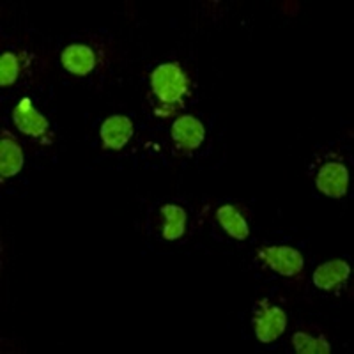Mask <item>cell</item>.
<instances>
[{
	"mask_svg": "<svg viewBox=\"0 0 354 354\" xmlns=\"http://www.w3.org/2000/svg\"><path fill=\"white\" fill-rule=\"evenodd\" d=\"M24 169V151L9 131H2L0 138V174L2 179L17 176Z\"/></svg>",
	"mask_w": 354,
	"mask_h": 354,
	"instance_id": "9",
	"label": "cell"
},
{
	"mask_svg": "<svg viewBox=\"0 0 354 354\" xmlns=\"http://www.w3.org/2000/svg\"><path fill=\"white\" fill-rule=\"evenodd\" d=\"M292 346L296 353L299 354H328L331 353V344L326 338L319 335V337H312L305 331H298L292 337Z\"/></svg>",
	"mask_w": 354,
	"mask_h": 354,
	"instance_id": "13",
	"label": "cell"
},
{
	"mask_svg": "<svg viewBox=\"0 0 354 354\" xmlns=\"http://www.w3.org/2000/svg\"><path fill=\"white\" fill-rule=\"evenodd\" d=\"M61 62L69 73L77 77H85L96 68V55L93 48H88L85 44H71L62 52Z\"/></svg>",
	"mask_w": 354,
	"mask_h": 354,
	"instance_id": "10",
	"label": "cell"
},
{
	"mask_svg": "<svg viewBox=\"0 0 354 354\" xmlns=\"http://www.w3.org/2000/svg\"><path fill=\"white\" fill-rule=\"evenodd\" d=\"M151 85L158 106L169 109V113L176 109H183V100L189 91V82L185 69L177 62L158 66L151 75Z\"/></svg>",
	"mask_w": 354,
	"mask_h": 354,
	"instance_id": "1",
	"label": "cell"
},
{
	"mask_svg": "<svg viewBox=\"0 0 354 354\" xmlns=\"http://www.w3.org/2000/svg\"><path fill=\"white\" fill-rule=\"evenodd\" d=\"M205 129L198 119L192 115H183L172 124V140L185 153H192L204 142Z\"/></svg>",
	"mask_w": 354,
	"mask_h": 354,
	"instance_id": "6",
	"label": "cell"
},
{
	"mask_svg": "<svg viewBox=\"0 0 354 354\" xmlns=\"http://www.w3.org/2000/svg\"><path fill=\"white\" fill-rule=\"evenodd\" d=\"M12 121H15L17 128L28 137L41 138L48 135L50 131L48 119L34 109V103L28 97L21 100L17 109L12 110Z\"/></svg>",
	"mask_w": 354,
	"mask_h": 354,
	"instance_id": "5",
	"label": "cell"
},
{
	"mask_svg": "<svg viewBox=\"0 0 354 354\" xmlns=\"http://www.w3.org/2000/svg\"><path fill=\"white\" fill-rule=\"evenodd\" d=\"M161 213L165 216V227H163V238L174 241L183 238L186 229V211L177 204H165L161 207Z\"/></svg>",
	"mask_w": 354,
	"mask_h": 354,
	"instance_id": "12",
	"label": "cell"
},
{
	"mask_svg": "<svg viewBox=\"0 0 354 354\" xmlns=\"http://www.w3.org/2000/svg\"><path fill=\"white\" fill-rule=\"evenodd\" d=\"M287 315L280 306L270 305L268 299H262L255 306L254 328L257 340L262 344H271L280 338L286 331Z\"/></svg>",
	"mask_w": 354,
	"mask_h": 354,
	"instance_id": "2",
	"label": "cell"
},
{
	"mask_svg": "<svg viewBox=\"0 0 354 354\" xmlns=\"http://www.w3.org/2000/svg\"><path fill=\"white\" fill-rule=\"evenodd\" d=\"M21 69V61L17 53L6 52L2 53V59H0V85L2 87H9L20 77Z\"/></svg>",
	"mask_w": 354,
	"mask_h": 354,
	"instance_id": "14",
	"label": "cell"
},
{
	"mask_svg": "<svg viewBox=\"0 0 354 354\" xmlns=\"http://www.w3.org/2000/svg\"><path fill=\"white\" fill-rule=\"evenodd\" d=\"M315 186L321 194L331 198H340L349 189V170L337 161L324 163L315 177Z\"/></svg>",
	"mask_w": 354,
	"mask_h": 354,
	"instance_id": "4",
	"label": "cell"
},
{
	"mask_svg": "<svg viewBox=\"0 0 354 354\" xmlns=\"http://www.w3.org/2000/svg\"><path fill=\"white\" fill-rule=\"evenodd\" d=\"M133 137V122L126 115L109 117L101 126V142L105 147L121 151Z\"/></svg>",
	"mask_w": 354,
	"mask_h": 354,
	"instance_id": "7",
	"label": "cell"
},
{
	"mask_svg": "<svg viewBox=\"0 0 354 354\" xmlns=\"http://www.w3.org/2000/svg\"><path fill=\"white\" fill-rule=\"evenodd\" d=\"M216 218L220 225L225 229V232L232 236L234 239H246L250 236V227L238 205H221L216 211Z\"/></svg>",
	"mask_w": 354,
	"mask_h": 354,
	"instance_id": "11",
	"label": "cell"
},
{
	"mask_svg": "<svg viewBox=\"0 0 354 354\" xmlns=\"http://www.w3.org/2000/svg\"><path fill=\"white\" fill-rule=\"evenodd\" d=\"M259 259H262L268 268L274 271V273L282 274V277H298L303 271L305 266V259L299 254L298 250L292 246H262L257 250Z\"/></svg>",
	"mask_w": 354,
	"mask_h": 354,
	"instance_id": "3",
	"label": "cell"
},
{
	"mask_svg": "<svg viewBox=\"0 0 354 354\" xmlns=\"http://www.w3.org/2000/svg\"><path fill=\"white\" fill-rule=\"evenodd\" d=\"M351 266L342 259H335V261H328L321 264L317 270L314 271V286L322 290H335L337 287L342 286L344 282L349 280Z\"/></svg>",
	"mask_w": 354,
	"mask_h": 354,
	"instance_id": "8",
	"label": "cell"
}]
</instances>
